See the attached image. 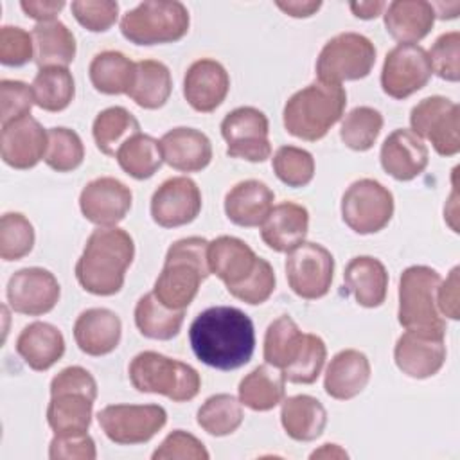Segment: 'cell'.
Returning <instances> with one entry per match:
<instances>
[{"label": "cell", "instance_id": "6da1fadb", "mask_svg": "<svg viewBox=\"0 0 460 460\" xmlns=\"http://www.w3.org/2000/svg\"><path fill=\"white\" fill-rule=\"evenodd\" d=\"M189 341L194 356L207 367L235 370L253 356L255 329L244 311L232 305H214L192 320Z\"/></svg>", "mask_w": 460, "mask_h": 460}, {"label": "cell", "instance_id": "7a4b0ae2", "mask_svg": "<svg viewBox=\"0 0 460 460\" xmlns=\"http://www.w3.org/2000/svg\"><path fill=\"white\" fill-rule=\"evenodd\" d=\"M135 257L133 237L119 226H99L86 239L75 262L81 288L97 296H111L124 286L126 271Z\"/></svg>", "mask_w": 460, "mask_h": 460}, {"label": "cell", "instance_id": "3957f363", "mask_svg": "<svg viewBox=\"0 0 460 460\" xmlns=\"http://www.w3.org/2000/svg\"><path fill=\"white\" fill-rule=\"evenodd\" d=\"M208 241L198 235L174 241L155 280L153 293L167 307L185 311L196 298L201 282L210 275L207 261Z\"/></svg>", "mask_w": 460, "mask_h": 460}, {"label": "cell", "instance_id": "277c9868", "mask_svg": "<svg viewBox=\"0 0 460 460\" xmlns=\"http://www.w3.org/2000/svg\"><path fill=\"white\" fill-rule=\"evenodd\" d=\"M345 106L347 92L341 84L316 79L286 101L282 122L289 135L316 142L341 119Z\"/></svg>", "mask_w": 460, "mask_h": 460}, {"label": "cell", "instance_id": "5b68a950", "mask_svg": "<svg viewBox=\"0 0 460 460\" xmlns=\"http://www.w3.org/2000/svg\"><path fill=\"white\" fill-rule=\"evenodd\" d=\"M97 399L93 376L79 367H66L50 381L47 422L54 435H83L92 424V410Z\"/></svg>", "mask_w": 460, "mask_h": 460}, {"label": "cell", "instance_id": "8992f818", "mask_svg": "<svg viewBox=\"0 0 460 460\" xmlns=\"http://www.w3.org/2000/svg\"><path fill=\"white\" fill-rule=\"evenodd\" d=\"M128 374L137 392L165 395L172 402L192 401L201 388V377L194 367L155 350L138 352Z\"/></svg>", "mask_w": 460, "mask_h": 460}, {"label": "cell", "instance_id": "52a82bcc", "mask_svg": "<svg viewBox=\"0 0 460 460\" xmlns=\"http://www.w3.org/2000/svg\"><path fill=\"white\" fill-rule=\"evenodd\" d=\"M440 275L429 266H408L399 279L397 320L406 331L446 336V322L437 307Z\"/></svg>", "mask_w": 460, "mask_h": 460}, {"label": "cell", "instance_id": "ba28073f", "mask_svg": "<svg viewBox=\"0 0 460 460\" xmlns=\"http://www.w3.org/2000/svg\"><path fill=\"white\" fill-rule=\"evenodd\" d=\"M190 25L187 7L176 0H146L120 20L122 36L135 45L180 41Z\"/></svg>", "mask_w": 460, "mask_h": 460}, {"label": "cell", "instance_id": "9c48e42d", "mask_svg": "<svg viewBox=\"0 0 460 460\" xmlns=\"http://www.w3.org/2000/svg\"><path fill=\"white\" fill-rule=\"evenodd\" d=\"M376 63L374 43L359 32H341L331 38L316 59L320 81L341 84L367 77Z\"/></svg>", "mask_w": 460, "mask_h": 460}, {"label": "cell", "instance_id": "30bf717a", "mask_svg": "<svg viewBox=\"0 0 460 460\" xmlns=\"http://www.w3.org/2000/svg\"><path fill=\"white\" fill-rule=\"evenodd\" d=\"M341 219L359 235L381 232L394 216V194L377 180L361 178L341 196Z\"/></svg>", "mask_w": 460, "mask_h": 460}, {"label": "cell", "instance_id": "8fae6325", "mask_svg": "<svg viewBox=\"0 0 460 460\" xmlns=\"http://www.w3.org/2000/svg\"><path fill=\"white\" fill-rule=\"evenodd\" d=\"M458 122V104L442 95L426 97L410 111V131L420 140H429L440 156H455L460 151Z\"/></svg>", "mask_w": 460, "mask_h": 460}, {"label": "cell", "instance_id": "7c38bea8", "mask_svg": "<svg viewBox=\"0 0 460 460\" xmlns=\"http://www.w3.org/2000/svg\"><path fill=\"white\" fill-rule=\"evenodd\" d=\"M104 435L120 446L149 442L167 422L160 404H108L97 413Z\"/></svg>", "mask_w": 460, "mask_h": 460}, {"label": "cell", "instance_id": "4fadbf2b", "mask_svg": "<svg viewBox=\"0 0 460 460\" xmlns=\"http://www.w3.org/2000/svg\"><path fill=\"white\" fill-rule=\"evenodd\" d=\"M334 277L332 253L318 244L304 241L286 257V279L291 291L304 300H316L329 293Z\"/></svg>", "mask_w": 460, "mask_h": 460}, {"label": "cell", "instance_id": "5bb4252c", "mask_svg": "<svg viewBox=\"0 0 460 460\" xmlns=\"http://www.w3.org/2000/svg\"><path fill=\"white\" fill-rule=\"evenodd\" d=\"M226 155L248 162H264L271 156L268 117L253 106H239L221 120Z\"/></svg>", "mask_w": 460, "mask_h": 460}, {"label": "cell", "instance_id": "9a60e30c", "mask_svg": "<svg viewBox=\"0 0 460 460\" xmlns=\"http://www.w3.org/2000/svg\"><path fill=\"white\" fill-rule=\"evenodd\" d=\"M428 50L417 43H399L385 58L381 88L392 99H406L431 79Z\"/></svg>", "mask_w": 460, "mask_h": 460}, {"label": "cell", "instance_id": "2e32d148", "mask_svg": "<svg viewBox=\"0 0 460 460\" xmlns=\"http://www.w3.org/2000/svg\"><path fill=\"white\" fill-rule=\"evenodd\" d=\"M7 302L14 313L40 316L50 313L61 295V288L52 271L38 266L14 271L7 282Z\"/></svg>", "mask_w": 460, "mask_h": 460}, {"label": "cell", "instance_id": "e0dca14e", "mask_svg": "<svg viewBox=\"0 0 460 460\" xmlns=\"http://www.w3.org/2000/svg\"><path fill=\"white\" fill-rule=\"evenodd\" d=\"M201 212V190L194 180L174 176L160 183L151 198V217L162 228L192 223Z\"/></svg>", "mask_w": 460, "mask_h": 460}, {"label": "cell", "instance_id": "ac0fdd59", "mask_svg": "<svg viewBox=\"0 0 460 460\" xmlns=\"http://www.w3.org/2000/svg\"><path fill=\"white\" fill-rule=\"evenodd\" d=\"M133 203L131 189L113 176L88 181L79 194V208L86 221L97 226H117Z\"/></svg>", "mask_w": 460, "mask_h": 460}, {"label": "cell", "instance_id": "d6986e66", "mask_svg": "<svg viewBox=\"0 0 460 460\" xmlns=\"http://www.w3.org/2000/svg\"><path fill=\"white\" fill-rule=\"evenodd\" d=\"M49 131L31 115L2 126L0 155L2 160L18 171L36 167L47 153Z\"/></svg>", "mask_w": 460, "mask_h": 460}, {"label": "cell", "instance_id": "ffe728a7", "mask_svg": "<svg viewBox=\"0 0 460 460\" xmlns=\"http://www.w3.org/2000/svg\"><path fill=\"white\" fill-rule=\"evenodd\" d=\"M446 336L406 331L394 347L397 368L413 379L435 376L446 363Z\"/></svg>", "mask_w": 460, "mask_h": 460}, {"label": "cell", "instance_id": "44dd1931", "mask_svg": "<svg viewBox=\"0 0 460 460\" xmlns=\"http://www.w3.org/2000/svg\"><path fill=\"white\" fill-rule=\"evenodd\" d=\"M230 90L226 68L210 58L194 61L183 77V97L192 110L210 113L223 104Z\"/></svg>", "mask_w": 460, "mask_h": 460}, {"label": "cell", "instance_id": "7402d4cb", "mask_svg": "<svg viewBox=\"0 0 460 460\" xmlns=\"http://www.w3.org/2000/svg\"><path fill=\"white\" fill-rule=\"evenodd\" d=\"M379 160L385 172H388L394 180L410 181L424 172L429 162V153L415 133L399 128L385 138Z\"/></svg>", "mask_w": 460, "mask_h": 460}, {"label": "cell", "instance_id": "603a6c76", "mask_svg": "<svg viewBox=\"0 0 460 460\" xmlns=\"http://www.w3.org/2000/svg\"><path fill=\"white\" fill-rule=\"evenodd\" d=\"M207 261L210 273H214L226 289H232L253 273L259 257L243 239L219 235L208 243Z\"/></svg>", "mask_w": 460, "mask_h": 460}, {"label": "cell", "instance_id": "cb8c5ba5", "mask_svg": "<svg viewBox=\"0 0 460 460\" xmlns=\"http://www.w3.org/2000/svg\"><path fill=\"white\" fill-rule=\"evenodd\" d=\"M122 336V322L117 313L106 307L83 311L74 323V340L81 352L88 356H106L113 352Z\"/></svg>", "mask_w": 460, "mask_h": 460}, {"label": "cell", "instance_id": "d4e9b609", "mask_svg": "<svg viewBox=\"0 0 460 460\" xmlns=\"http://www.w3.org/2000/svg\"><path fill=\"white\" fill-rule=\"evenodd\" d=\"M164 162L180 172L203 171L212 160L210 138L194 128H172L160 138Z\"/></svg>", "mask_w": 460, "mask_h": 460}, {"label": "cell", "instance_id": "484cf974", "mask_svg": "<svg viewBox=\"0 0 460 460\" xmlns=\"http://www.w3.org/2000/svg\"><path fill=\"white\" fill-rule=\"evenodd\" d=\"M309 232V212L304 205L282 201L275 205L261 225V237L268 248L288 253L302 244Z\"/></svg>", "mask_w": 460, "mask_h": 460}, {"label": "cell", "instance_id": "4316f807", "mask_svg": "<svg viewBox=\"0 0 460 460\" xmlns=\"http://www.w3.org/2000/svg\"><path fill=\"white\" fill-rule=\"evenodd\" d=\"M370 361L356 349L340 350L329 363L323 377L325 394L338 401H349L359 395L370 381Z\"/></svg>", "mask_w": 460, "mask_h": 460}, {"label": "cell", "instance_id": "83f0119b", "mask_svg": "<svg viewBox=\"0 0 460 460\" xmlns=\"http://www.w3.org/2000/svg\"><path fill=\"white\" fill-rule=\"evenodd\" d=\"M273 201L275 194L264 181L244 180L226 192L225 214L237 226H261L273 208Z\"/></svg>", "mask_w": 460, "mask_h": 460}, {"label": "cell", "instance_id": "f1b7e54d", "mask_svg": "<svg viewBox=\"0 0 460 460\" xmlns=\"http://www.w3.org/2000/svg\"><path fill=\"white\" fill-rule=\"evenodd\" d=\"M16 352L25 365L36 372H45L65 354L61 331L49 322H32L16 338Z\"/></svg>", "mask_w": 460, "mask_h": 460}, {"label": "cell", "instance_id": "f546056e", "mask_svg": "<svg viewBox=\"0 0 460 460\" xmlns=\"http://www.w3.org/2000/svg\"><path fill=\"white\" fill-rule=\"evenodd\" d=\"M349 293L363 307H379L386 298L388 271L385 264L372 255H358L349 261L343 271Z\"/></svg>", "mask_w": 460, "mask_h": 460}, {"label": "cell", "instance_id": "4dcf8cb0", "mask_svg": "<svg viewBox=\"0 0 460 460\" xmlns=\"http://www.w3.org/2000/svg\"><path fill=\"white\" fill-rule=\"evenodd\" d=\"M383 16L386 32L399 43L424 40L435 23L433 5L424 0H394Z\"/></svg>", "mask_w": 460, "mask_h": 460}, {"label": "cell", "instance_id": "1f68e13d", "mask_svg": "<svg viewBox=\"0 0 460 460\" xmlns=\"http://www.w3.org/2000/svg\"><path fill=\"white\" fill-rule=\"evenodd\" d=\"M280 422L289 438L296 442H311L323 433L327 411L313 395H291L282 401Z\"/></svg>", "mask_w": 460, "mask_h": 460}, {"label": "cell", "instance_id": "d6a6232c", "mask_svg": "<svg viewBox=\"0 0 460 460\" xmlns=\"http://www.w3.org/2000/svg\"><path fill=\"white\" fill-rule=\"evenodd\" d=\"M38 68L68 66L75 58V36L59 20L36 23L31 31Z\"/></svg>", "mask_w": 460, "mask_h": 460}, {"label": "cell", "instance_id": "836d02e7", "mask_svg": "<svg viewBox=\"0 0 460 460\" xmlns=\"http://www.w3.org/2000/svg\"><path fill=\"white\" fill-rule=\"evenodd\" d=\"M137 63L119 50H102L93 56L88 66L92 86L104 95H122L131 90Z\"/></svg>", "mask_w": 460, "mask_h": 460}, {"label": "cell", "instance_id": "e575fe53", "mask_svg": "<svg viewBox=\"0 0 460 460\" xmlns=\"http://www.w3.org/2000/svg\"><path fill=\"white\" fill-rule=\"evenodd\" d=\"M239 401L253 411H270L284 401L286 379L271 365H259L239 383Z\"/></svg>", "mask_w": 460, "mask_h": 460}, {"label": "cell", "instance_id": "d590c367", "mask_svg": "<svg viewBox=\"0 0 460 460\" xmlns=\"http://www.w3.org/2000/svg\"><path fill=\"white\" fill-rule=\"evenodd\" d=\"M172 92V77L165 63L156 59L137 61L135 81L128 97L144 110L162 108Z\"/></svg>", "mask_w": 460, "mask_h": 460}, {"label": "cell", "instance_id": "8d00e7d4", "mask_svg": "<svg viewBox=\"0 0 460 460\" xmlns=\"http://www.w3.org/2000/svg\"><path fill=\"white\" fill-rule=\"evenodd\" d=\"M304 341L305 332L298 329L296 322L289 314H282L266 329L262 345L264 361L282 372L300 356Z\"/></svg>", "mask_w": 460, "mask_h": 460}, {"label": "cell", "instance_id": "74e56055", "mask_svg": "<svg viewBox=\"0 0 460 460\" xmlns=\"http://www.w3.org/2000/svg\"><path fill=\"white\" fill-rule=\"evenodd\" d=\"M133 316H135V325L142 336L149 340L167 341L178 336L185 318V311H178L164 305L155 296V293L149 291L138 298Z\"/></svg>", "mask_w": 460, "mask_h": 460}, {"label": "cell", "instance_id": "f35d334b", "mask_svg": "<svg viewBox=\"0 0 460 460\" xmlns=\"http://www.w3.org/2000/svg\"><path fill=\"white\" fill-rule=\"evenodd\" d=\"M137 133H140V124L124 106H110L99 111L92 124L95 146L106 156H115L119 147Z\"/></svg>", "mask_w": 460, "mask_h": 460}, {"label": "cell", "instance_id": "ab89813d", "mask_svg": "<svg viewBox=\"0 0 460 460\" xmlns=\"http://www.w3.org/2000/svg\"><path fill=\"white\" fill-rule=\"evenodd\" d=\"M31 88L34 93V104L52 113L66 110L75 95V83L66 66L40 68Z\"/></svg>", "mask_w": 460, "mask_h": 460}, {"label": "cell", "instance_id": "60d3db41", "mask_svg": "<svg viewBox=\"0 0 460 460\" xmlns=\"http://www.w3.org/2000/svg\"><path fill=\"white\" fill-rule=\"evenodd\" d=\"M120 169L135 178V180H147L151 178L164 164L160 140L153 138L146 133H137L128 138L115 155Z\"/></svg>", "mask_w": 460, "mask_h": 460}, {"label": "cell", "instance_id": "b9f144b4", "mask_svg": "<svg viewBox=\"0 0 460 460\" xmlns=\"http://www.w3.org/2000/svg\"><path fill=\"white\" fill-rule=\"evenodd\" d=\"M243 404L230 394L210 395L198 410V426L212 437H226L243 424Z\"/></svg>", "mask_w": 460, "mask_h": 460}, {"label": "cell", "instance_id": "7bdbcfd3", "mask_svg": "<svg viewBox=\"0 0 460 460\" xmlns=\"http://www.w3.org/2000/svg\"><path fill=\"white\" fill-rule=\"evenodd\" d=\"M383 128V115L372 106H356L350 110L340 128L341 142L352 151H368Z\"/></svg>", "mask_w": 460, "mask_h": 460}, {"label": "cell", "instance_id": "ee69618b", "mask_svg": "<svg viewBox=\"0 0 460 460\" xmlns=\"http://www.w3.org/2000/svg\"><path fill=\"white\" fill-rule=\"evenodd\" d=\"M43 160L58 172H70L77 169L84 160V146L81 137L70 128H50L49 146Z\"/></svg>", "mask_w": 460, "mask_h": 460}, {"label": "cell", "instance_id": "f6af8a7d", "mask_svg": "<svg viewBox=\"0 0 460 460\" xmlns=\"http://www.w3.org/2000/svg\"><path fill=\"white\" fill-rule=\"evenodd\" d=\"M34 226L20 212H5L0 219V257L4 261H20L32 252Z\"/></svg>", "mask_w": 460, "mask_h": 460}, {"label": "cell", "instance_id": "bcb514c9", "mask_svg": "<svg viewBox=\"0 0 460 460\" xmlns=\"http://www.w3.org/2000/svg\"><path fill=\"white\" fill-rule=\"evenodd\" d=\"M271 162L277 178L288 187H305L314 176V158L307 149L296 146H280Z\"/></svg>", "mask_w": 460, "mask_h": 460}, {"label": "cell", "instance_id": "7dc6e473", "mask_svg": "<svg viewBox=\"0 0 460 460\" xmlns=\"http://www.w3.org/2000/svg\"><path fill=\"white\" fill-rule=\"evenodd\" d=\"M325 359H327L325 341L316 334L305 332V341L300 356L295 359L293 365L282 370V376L289 383L311 385L322 374Z\"/></svg>", "mask_w": 460, "mask_h": 460}, {"label": "cell", "instance_id": "c3c4849f", "mask_svg": "<svg viewBox=\"0 0 460 460\" xmlns=\"http://www.w3.org/2000/svg\"><path fill=\"white\" fill-rule=\"evenodd\" d=\"M458 52H460V32L451 31L440 34L431 50L428 52L431 70L440 79L456 83L460 79V63H458Z\"/></svg>", "mask_w": 460, "mask_h": 460}, {"label": "cell", "instance_id": "681fc988", "mask_svg": "<svg viewBox=\"0 0 460 460\" xmlns=\"http://www.w3.org/2000/svg\"><path fill=\"white\" fill-rule=\"evenodd\" d=\"M275 284H277V279L271 264L266 259L259 257V262L253 273L239 286L228 289V293L244 304L259 305L271 296V293L275 291Z\"/></svg>", "mask_w": 460, "mask_h": 460}, {"label": "cell", "instance_id": "f907efd6", "mask_svg": "<svg viewBox=\"0 0 460 460\" xmlns=\"http://www.w3.org/2000/svg\"><path fill=\"white\" fill-rule=\"evenodd\" d=\"M34 104L32 88L23 81L2 79L0 81V122L2 126L31 115Z\"/></svg>", "mask_w": 460, "mask_h": 460}, {"label": "cell", "instance_id": "816d5d0a", "mask_svg": "<svg viewBox=\"0 0 460 460\" xmlns=\"http://www.w3.org/2000/svg\"><path fill=\"white\" fill-rule=\"evenodd\" d=\"M70 9L77 23L90 32H104L119 18V4L111 0H77Z\"/></svg>", "mask_w": 460, "mask_h": 460}, {"label": "cell", "instance_id": "f5cc1de1", "mask_svg": "<svg viewBox=\"0 0 460 460\" xmlns=\"http://www.w3.org/2000/svg\"><path fill=\"white\" fill-rule=\"evenodd\" d=\"M34 59L32 34L22 27L4 25L0 29V63L5 66H22Z\"/></svg>", "mask_w": 460, "mask_h": 460}, {"label": "cell", "instance_id": "db71d44e", "mask_svg": "<svg viewBox=\"0 0 460 460\" xmlns=\"http://www.w3.org/2000/svg\"><path fill=\"white\" fill-rule=\"evenodd\" d=\"M151 458L153 460H169V458L207 460L208 458V451L203 446V442L199 438H196L194 435H190V433H187L183 429H174L153 451Z\"/></svg>", "mask_w": 460, "mask_h": 460}, {"label": "cell", "instance_id": "11a10c76", "mask_svg": "<svg viewBox=\"0 0 460 460\" xmlns=\"http://www.w3.org/2000/svg\"><path fill=\"white\" fill-rule=\"evenodd\" d=\"M49 456L52 460H93L97 456L95 442L88 433L83 435H54L49 444Z\"/></svg>", "mask_w": 460, "mask_h": 460}, {"label": "cell", "instance_id": "9f6ffc18", "mask_svg": "<svg viewBox=\"0 0 460 460\" xmlns=\"http://www.w3.org/2000/svg\"><path fill=\"white\" fill-rule=\"evenodd\" d=\"M458 271L460 268L455 266L447 279L438 284L437 289V307L440 311V314L451 318V320H458L460 318V295H458V288H460V280H458Z\"/></svg>", "mask_w": 460, "mask_h": 460}, {"label": "cell", "instance_id": "6f0895ef", "mask_svg": "<svg viewBox=\"0 0 460 460\" xmlns=\"http://www.w3.org/2000/svg\"><path fill=\"white\" fill-rule=\"evenodd\" d=\"M20 7L23 9V13L36 20L38 23L41 22H52L56 20L58 13H61V9L65 7V2L63 0H23L20 2Z\"/></svg>", "mask_w": 460, "mask_h": 460}, {"label": "cell", "instance_id": "680465c9", "mask_svg": "<svg viewBox=\"0 0 460 460\" xmlns=\"http://www.w3.org/2000/svg\"><path fill=\"white\" fill-rule=\"evenodd\" d=\"M275 5L284 11L288 16H293V18H309L313 16L320 7H322V2H298V0H288V2H275Z\"/></svg>", "mask_w": 460, "mask_h": 460}, {"label": "cell", "instance_id": "91938a15", "mask_svg": "<svg viewBox=\"0 0 460 460\" xmlns=\"http://www.w3.org/2000/svg\"><path fill=\"white\" fill-rule=\"evenodd\" d=\"M350 11L354 13L356 18H361V20H372V18H377L383 9H386V4L385 2H350L349 4Z\"/></svg>", "mask_w": 460, "mask_h": 460}, {"label": "cell", "instance_id": "94428289", "mask_svg": "<svg viewBox=\"0 0 460 460\" xmlns=\"http://www.w3.org/2000/svg\"><path fill=\"white\" fill-rule=\"evenodd\" d=\"M431 5H433V11H435V18L451 20V18L458 16V9H460L458 2H449V4L437 2V4H431Z\"/></svg>", "mask_w": 460, "mask_h": 460}, {"label": "cell", "instance_id": "6125c7cd", "mask_svg": "<svg viewBox=\"0 0 460 460\" xmlns=\"http://www.w3.org/2000/svg\"><path fill=\"white\" fill-rule=\"evenodd\" d=\"M347 458L349 455L338 444H323L320 449L311 453V458Z\"/></svg>", "mask_w": 460, "mask_h": 460}]
</instances>
